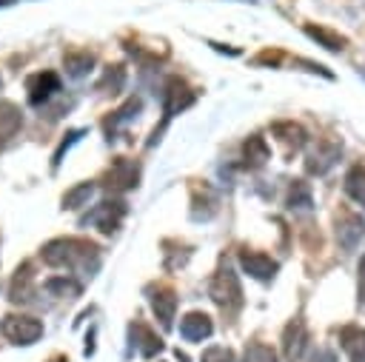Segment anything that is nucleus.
<instances>
[{
	"label": "nucleus",
	"mask_w": 365,
	"mask_h": 362,
	"mask_svg": "<svg viewBox=\"0 0 365 362\" xmlns=\"http://www.w3.org/2000/svg\"><path fill=\"white\" fill-rule=\"evenodd\" d=\"M43 262L51 268H71L80 274H94L100 268V248L80 237H60L43 245L40 251Z\"/></svg>",
	"instance_id": "obj_1"
},
{
	"label": "nucleus",
	"mask_w": 365,
	"mask_h": 362,
	"mask_svg": "<svg viewBox=\"0 0 365 362\" xmlns=\"http://www.w3.org/2000/svg\"><path fill=\"white\" fill-rule=\"evenodd\" d=\"M160 100H163V125H160V128H154V134H151L148 145H154V143L160 140V134H163L165 123H168L174 114L185 111V108H188V105L197 100V94L191 91V86H188L185 80H180V77H168V80H165V86H163Z\"/></svg>",
	"instance_id": "obj_2"
},
{
	"label": "nucleus",
	"mask_w": 365,
	"mask_h": 362,
	"mask_svg": "<svg viewBox=\"0 0 365 362\" xmlns=\"http://www.w3.org/2000/svg\"><path fill=\"white\" fill-rule=\"evenodd\" d=\"M208 294H211V299H214L222 311H228V314L242 305V288H240V279H237V274H234V268H231L228 262H222V265L217 268V274L211 276Z\"/></svg>",
	"instance_id": "obj_3"
},
{
	"label": "nucleus",
	"mask_w": 365,
	"mask_h": 362,
	"mask_svg": "<svg viewBox=\"0 0 365 362\" xmlns=\"http://www.w3.org/2000/svg\"><path fill=\"white\" fill-rule=\"evenodd\" d=\"M137 185H140V162L128 160V157L111 160L108 171L103 174V188L120 194V191H128V188H137Z\"/></svg>",
	"instance_id": "obj_4"
},
{
	"label": "nucleus",
	"mask_w": 365,
	"mask_h": 362,
	"mask_svg": "<svg viewBox=\"0 0 365 362\" xmlns=\"http://www.w3.org/2000/svg\"><path fill=\"white\" fill-rule=\"evenodd\" d=\"M123 217H125V202L123 200H103L83 217V225H97L103 234H114L120 228Z\"/></svg>",
	"instance_id": "obj_5"
},
{
	"label": "nucleus",
	"mask_w": 365,
	"mask_h": 362,
	"mask_svg": "<svg viewBox=\"0 0 365 362\" xmlns=\"http://www.w3.org/2000/svg\"><path fill=\"white\" fill-rule=\"evenodd\" d=\"M3 333L9 342L14 345H31L43 336V322L34 316H23V314H11L3 319Z\"/></svg>",
	"instance_id": "obj_6"
},
{
	"label": "nucleus",
	"mask_w": 365,
	"mask_h": 362,
	"mask_svg": "<svg viewBox=\"0 0 365 362\" xmlns=\"http://www.w3.org/2000/svg\"><path fill=\"white\" fill-rule=\"evenodd\" d=\"M128 339H131V348H134L143 359H151V356H157V353L163 351V339H160L145 322H140V319H134V322L128 325Z\"/></svg>",
	"instance_id": "obj_7"
},
{
	"label": "nucleus",
	"mask_w": 365,
	"mask_h": 362,
	"mask_svg": "<svg viewBox=\"0 0 365 362\" xmlns=\"http://www.w3.org/2000/svg\"><path fill=\"white\" fill-rule=\"evenodd\" d=\"M305 348H308V331H305V322L297 316L282 331V353H285L288 362H299Z\"/></svg>",
	"instance_id": "obj_8"
},
{
	"label": "nucleus",
	"mask_w": 365,
	"mask_h": 362,
	"mask_svg": "<svg viewBox=\"0 0 365 362\" xmlns=\"http://www.w3.org/2000/svg\"><path fill=\"white\" fill-rule=\"evenodd\" d=\"M240 265H242V271L248 274V276H254V279H259V282H268V279H274V274H277V262L268 257V254H259V251H240Z\"/></svg>",
	"instance_id": "obj_9"
},
{
	"label": "nucleus",
	"mask_w": 365,
	"mask_h": 362,
	"mask_svg": "<svg viewBox=\"0 0 365 362\" xmlns=\"http://www.w3.org/2000/svg\"><path fill=\"white\" fill-rule=\"evenodd\" d=\"M26 91H29V103H31V105H43L51 94L60 91V77H57L54 71L31 74L29 83H26Z\"/></svg>",
	"instance_id": "obj_10"
},
{
	"label": "nucleus",
	"mask_w": 365,
	"mask_h": 362,
	"mask_svg": "<svg viewBox=\"0 0 365 362\" xmlns=\"http://www.w3.org/2000/svg\"><path fill=\"white\" fill-rule=\"evenodd\" d=\"M9 299L17 302V305H26L34 299V268L31 262H23L14 276H11V285H9Z\"/></svg>",
	"instance_id": "obj_11"
},
{
	"label": "nucleus",
	"mask_w": 365,
	"mask_h": 362,
	"mask_svg": "<svg viewBox=\"0 0 365 362\" xmlns=\"http://www.w3.org/2000/svg\"><path fill=\"white\" fill-rule=\"evenodd\" d=\"M365 237V222L356 217V214H342L336 219V239L342 245V251H354L359 245V239Z\"/></svg>",
	"instance_id": "obj_12"
},
{
	"label": "nucleus",
	"mask_w": 365,
	"mask_h": 362,
	"mask_svg": "<svg viewBox=\"0 0 365 362\" xmlns=\"http://www.w3.org/2000/svg\"><path fill=\"white\" fill-rule=\"evenodd\" d=\"M148 302H151V311L154 316L160 319V328H171V319H174V311H177V294L171 288H157V291H148Z\"/></svg>",
	"instance_id": "obj_13"
},
{
	"label": "nucleus",
	"mask_w": 365,
	"mask_h": 362,
	"mask_svg": "<svg viewBox=\"0 0 365 362\" xmlns=\"http://www.w3.org/2000/svg\"><path fill=\"white\" fill-rule=\"evenodd\" d=\"M211 331H214L211 316L202 314V311H191V314H185L182 322H180V336L188 339V342H202V339L211 336Z\"/></svg>",
	"instance_id": "obj_14"
},
{
	"label": "nucleus",
	"mask_w": 365,
	"mask_h": 362,
	"mask_svg": "<svg viewBox=\"0 0 365 362\" xmlns=\"http://www.w3.org/2000/svg\"><path fill=\"white\" fill-rule=\"evenodd\" d=\"M23 125V114L11 100H0V151L17 137Z\"/></svg>",
	"instance_id": "obj_15"
},
{
	"label": "nucleus",
	"mask_w": 365,
	"mask_h": 362,
	"mask_svg": "<svg viewBox=\"0 0 365 362\" xmlns=\"http://www.w3.org/2000/svg\"><path fill=\"white\" fill-rule=\"evenodd\" d=\"M336 160H339V145H336V143H319L317 151L308 154L305 171H308V174H325Z\"/></svg>",
	"instance_id": "obj_16"
},
{
	"label": "nucleus",
	"mask_w": 365,
	"mask_h": 362,
	"mask_svg": "<svg viewBox=\"0 0 365 362\" xmlns=\"http://www.w3.org/2000/svg\"><path fill=\"white\" fill-rule=\"evenodd\" d=\"M339 345L348 353L351 362H365V328L359 325H345L339 331Z\"/></svg>",
	"instance_id": "obj_17"
},
{
	"label": "nucleus",
	"mask_w": 365,
	"mask_h": 362,
	"mask_svg": "<svg viewBox=\"0 0 365 362\" xmlns=\"http://www.w3.org/2000/svg\"><path fill=\"white\" fill-rule=\"evenodd\" d=\"M271 131H274V137L285 145V148H291V151H299L305 143H308V131L299 125V123H274L271 125Z\"/></svg>",
	"instance_id": "obj_18"
},
{
	"label": "nucleus",
	"mask_w": 365,
	"mask_h": 362,
	"mask_svg": "<svg viewBox=\"0 0 365 362\" xmlns=\"http://www.w3.org/2000/svg\"><path fill=\"white\" fill-rule=\"evenodd\" d=\"M268 157H271V148H268L265 137L251 134V137L242 143V160H245L248 168H262V165L268 162Z\"/></svg>",
	"instance_id": "obj_19"
},
{
	"label": "nucleus",
	"mask_w": 365,
	"mask_h": 362,
	"mask_svg": "<svg viewBox=\"0 0 365 362\" xmlns=\"http://www.w3.org/2000/svg\"><path fill=\"white\" fill-rule=\"evenodd\" d=\"M63 66H66L68 77L80 80V77H86L94 68V54L91 51H66L63 54Z\"/></svg>",
	"instance_id": "obj_20"
},
{
	"label": "nucleus",
	"mask_w": 365,
	"mask_h": 362,
	"mask_svg": "<svg viewBox=\"0 0 365 362\" xmlns=\"http://www.w3.org/2000/svg\"><path fill=\"white\" fill-rule=\"evenodd\" d=\"M305 34H308L311 40H317V43H319L322 48H328V51H342L345 43H348L339 31H331V29H325V26H314V23L305 26Z\"/></svg>",
	"instance_id": "obj_21"
},
{
	"label": "nucleus",
	"mask_w": 365,
	"mask_h": 362,
	"mask_svg": "<svg viewBox=\"0 0 365 362\" xmlns=\"http://www.w3.org/2000/svg\"><path fill=\"white\" fill-rule=\"evenodd\" d=\"M140 108H143V103H140V97H131V100H125L108 120H106V134H108V140H111V134L117 131V125H123V123H131L137 114H140Z\"/></svg>",
	"instance_id": "obj_22"
},
{
	"label": "nucleus",
	"mask_w": 365,
	"mask_h": 362,
	"mask_svg": "<svg viewBox=\"0 0 365 362\" xmlns=\"http://www.w3.org/2000/svg\"><path fill=\"white\" fill-rule=\"evenodd\" d=\"M43 288H46L51 296H60V299H74V296H80V291H83V285H80L74 276H51V279L43 282Z\"/></svg>",
	"instance_id": "obj_23"
},
{
	"label": "nucleus",
	"mask_w": 365,
	"mask_h": 362,
	"mask_svg": "<svg viewBox=\"0 0 365 362\" xmlns=\"http://www.w3.org/2000/svg\"><path fill=\"white\" fill-rule=\"evenodd\" d=\"M345 194L365 208V165H354L345 174Z\"/></svg>",
	"instance_id": "obj_24"
},
{
	"label": "nucleus",
	"mask_w": 365,
	"mask_h": 362,
	"mask_svg": "<svg viewBox=\"0 0 365 362\" xmlns=\"http://www.w3.org/2000/svg\"><path fill=\"white\" fill-rule=\"evenodd\" d=\"M314 205V197H311V185L302 182V180H294L291 188H288V208L294 211H308Z\"/></svg>",
	"instance_id": "obj_25"
},
{
	"label": "nucleus",
	"mask_w": 365,
	"mask_h": 362,
	"mask_svg": "<svg viewBox=\"0 0 365 362\" xmlns=\"http://www.w3.org/2000/svg\"><path fill=\"white\" fill-rule=\"evenodd\" d=\"M123 83H125V66H106V71H103V77L97 80V91H111V94H117L120 88H123Z\"/></svg>",
	"instance_id": "obj_26"
},
{
	"label": "nucleus",
	"mask_w": 365,
	"mask_h": 362,
	"mask_svg": "<svg viewBox=\"0 0 365 362\" xmlns=\"http://www.w3.org/2000/svg\"><path fill=\"white\" fill-rule=\"evenodd\" d=\"M91 194H94V182H77V185H71V188L63 194V208H66V211L83 208Z\"/></svg>",
	"instance_id": "obj_27"
},
{
	"label": "nucleus",
	"mask_w": 365,
	"mask_h": 362,
	"mask_svg": "<svg viewBox=\"0 0 365 362\" xmlns=\"http://www.w3.org/2000/svg\"><path fill=\"white\" fill-rule=\"evenodd\" d=\"M242 362H277V353L262 342H248L245 353H242Z\"/></svg>",
	"instance_id": "obj_28"
},
{
	"label": "nucleus",
	"mask_w": 365,
	"mask_h": 362,
	"mask_svg": "<svg viewBox=\"0 0 365 362\" xmlns=\"http://www.w3.org/2000/svg\"><path fill=\"white\" fill-rule=\"evenodd\" d=\"M200 362H237V359H234V351H231V348H225V345H211V348L202 351Z\"/></svg>",
	"instance_id": "obj_29"
},
{
	"label": "nucleus",
	"mask_w": 365,
	"mask_h": 362,
	"mask_svg": "<svg viewBox=\"0 0 365 362\" xmlns=\"http://www.w3.org/2000/svg\"><path fill=\"white\" fill-rule=\"evenodd\" d=\"M83 134H86L83 128H77V131H68V134H66V140L60 143V148H57V154H54V168L60 165V160H63V154H66V151H68V148H71V145H74V143H77V140H80Z\"/></svg>",
	"instance_id": "obj_30"
},
{
	"label": "nucleus",
	"mask_w": 365,
	"mask_h": 362,
	"mask_svg": "<svg viewBox=\"0 0 365 362\" xmlns=\"http://www.w3.org/2000/svg\"><path fill=\"white\" fill-rule=\"evenodd\" d=\"M356 299L359 305H365V257L359 262V276H356Z\"/></svg>",
	"instance_id": "obj_31"
},
{
	"label": "nucleus",
	"mask_w": 365,
	"mask_h": 362,
	"mask_svg": "<svg viewBox=\"0 0 365 362\" xmlns=\"http://www.w3.org/2000/svg\"><path fill=\"white\" fill-rule=\"evenodd\" d=\"M257 63H271V66H277V63H279V51H262V54L257 57Z\"/></svg>",
	"instance_id": "obj_32"
},
{
	"label": "nucleus",
	"mask_w": 365,
	"mask_h": 362,
	"mask_svg": "<svg viewBox=\"0 0 365 362\" xmlns=\"http://www.w3.org/2000/svg\"><path fill=\"white\" fill-rule=\"evenodd\" d=\"M314 362H336V353L322 348V351H317V353H314Z\"/></svg>",
	"instance_id": "obj_33"
},
{
	"label": "nucleus",
	"mask_w": 365,
	"mask_h": 362,
	"mask_svg": "<svg viewBox=\"0 0 365 362\" xmlns=\"http://www.w3.org/2000/svg\"><path fill=\"white\" fill-rule=\"evenodd\" d=\"M83 353H86V356H91V353H94V328H91V331H88V336H86V348H83Z\"/></svg>",
	"instance_id": "obj_34"
},
{
	"label": "nucleus",
	"mask_w": 365,
	"mask_h": 362,
	"mask_svg": "<svg viewBox=\"0 0 365 362\" xmlns=\"http://www.w3.org/2000/svg\"><path fill=\"white\" fill-rule=\"evenodd\" d=\"M51 362H66V356H54V359H51Z\"/></svg>",
	"instance_id": "obj_35"
},
{
	"label": "nucleus",
	"mask_w": 365,
	"mask_h": 362,
	"mask_svg": "<svg viewBox=\"0 0 365 362\" xmlns=\"http://www.w3.org/2000/svg\"><path fill=\"white\" fill-rule=\"evenodd\" d=\"M11 3H14V0H0V6H11Z\"/></svg>",
	"instance_id": "obj_36"
}]
</instances>
